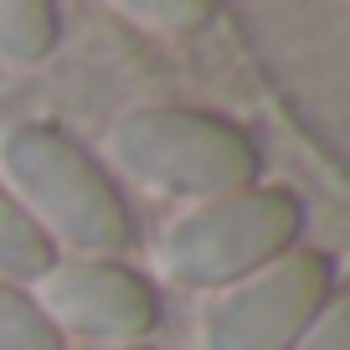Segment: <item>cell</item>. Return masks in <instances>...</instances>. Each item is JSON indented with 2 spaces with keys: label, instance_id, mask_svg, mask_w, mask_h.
I'll return each instance as SVG.
<instances>
[{
  "label": "cell",
  "instance_id": "obj_1",
  "mask_svg": "<svg viewBox=\"0 0 350 350\" xmlns=\"http://www.w3.org/2000/svg\"><path fill=\"white\" fill-rule=\"evenodd\" d=\"M0 186L26 206L57 252L119 258L134 242V211L103 160L67 129L42 119L11 124L0 134Z\"/></svg>",
  "mask_w": 350,
  "mask_h": 350
},
{
  "label": "cell",
  "instance_id": "obj_2",
  "mask_svg": "<svg viewBox=\"0 0 350 350\" xmlns=\"http://www.w3.org/2000/svg\"><path fill=\"white\" fill-rule=\"evenodd\" d=\"M109 154L129 180L191 206L258 186L262 170V154L242 124L186 103L129 109L109 134Z\"/></svg>",
  "mask_w": 350,
  "mask_h": 350
},
{
  "label": "cell",
  "instance_id": "obj_3",
  "mask_svg": "<svg viewBox=\"0 0 350 350\" xmlns=\"http://www.w3.org/2000/svg\"><path fill=\"white\" fill-rule=\"evenodd\" d=\"M299 232H304V201L294 191L247 186L175 217L160 242V262L180 284L232 288L247 273L278 262L284 252H294Z\"/></svg>",
  "mask_w": 350,
  "mask_h": 350
},
{
  "label": "cell",
  "instance_id": "obj_4",
  "mask_svg": "<svg viewBox=\"0 0 350 350\" xmlns=\"http://www.w3.org/2000/svg\"><path fill=\"white\" fill-rule=\"evenodd\" d=\"M335 304V262L294 247L278 262L217 288L201 319V350H294Z\"/></svg>",
  "mask_w": 350,
  "mask_h": 350
},
{
  "label": "cell",
  "instance_id": "obj_5",
  "mask_svg": "<svg viewBox=\"0 0 350 350\" xmlns=\"http://www.w3.org/2000/svg\"><path fill=\"white\" fill-rule=\"evenodd\" d=\"M31 299L57 335H77L88 345H139L160 325L154 284L119 258H57L31 284Z\"/></svg>",
  "mask_w": 350,
  "mask_h": 350
},
{
  "label": "cell",
  "instance_id": "obj_6",
  "mask_svg": "<svg viewBox=\"0 0 350 350\" xmlns=\"http://www.w3.org/2000/svg\"><path fill=\"white\" fill-rule=\"evenodd\" d=\"M62 42V11L46 0H0V62L31 67L57 52Z\"/></svg>",
  "mask_w": 350,
  "mask_h": 350
},
{
  "label": "cell",
  "instance_id": "obj_7",
  "mask_svg": "<svg viewBox=\"0 0 350 350\" xmlns=\"http://www.w3.org/2000/svg\"><path fill=\"white\" fill-rule=\"evenodd\" d=\"M52 262H57V247L42 237V227L26 217L21 201L0 186V278L26 288V284H36Z\"/></svg>",
  "mask_w": 350,
  "mask_h": 350
},
{
  "label": "cell",
  "instance_id": "obj_8",
  "mask_svg": "<svg viewBox=\"0 0 350 350\" xmlns=\"http://www.w3.org/2000/svg\"><path fill=\"white\" fill-rule=\"evenodd\" d=\"M0 350H67L52 319L36 309L31 288L0 278Z\"/></svg>",
  "mask_w": 350,
  "mask_h": 350
},
{
  "label": "cell",
  "instance_id": "obj_9",
  "mask_svg": "<svg viewBox=\"0 0 350 350\" xmlns=\"http://www.w3.org/2000/svg\"><path fill=\"white\" fill-rule=\"evenodd\" d=\"M119 11L154 31H196L201 21H211V5H201V0H129Z\"/></svg>",
  "mask_w": 350,
  "mask_h": 350
},
{
  "label": "cell",
  "instance_id": "obj_10",
  "mask_svg": "<svg viewBox=\"0 0 350 350\" xmlns=\"http://www.w3.org/2000/svg\"><path fill=\"white\" fill-rule=\"evenodd\" d=\"M294 350H350V319H345V304H329L325 314L314 319V329H309L304 340H299Z\"/></svg>",
  "mask_w": 350,
  "mask_h": 350
},
{
  "label": "cell",
  "instance_id": "obj_11",
  "mask_svg": "<svg viewBox=\"0 0 350 350\" xmlns=\"http://www.w3.org/2000/svg\"><path fill=\"white\" fill-rule=\"evenodd\" d=\"M83 350H154V345H144V340H139V345H83Z\"/></svg>",
  "mask_w": 350,
  "mask_h": 350
}]
</instances>
